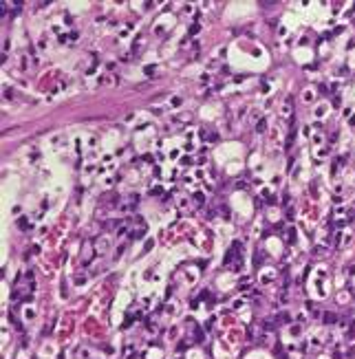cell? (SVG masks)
Masks as SVG:
<instances>
[{
    "label": "cell",
    "mask_w": 355,
    "mask_h": 359,
    "mask_svg": "<svg viewBox=\"0 0 355 359\" xmlns=\"http://www.w3.org/2000/svg\"><path fill=\"white\" fill-rule=\"evenodd\" d=\"M265 126H267V119H260L258 126H256V130H258V132H265Z\"/></svg>",
    "instance_id": "3957f363"
},
{
    "label": "cell",
    "mask_w": 355,
    "mask_h": 359,
    "mask_svg": "<svg viewBox=\"0 0 355 359\" xmlns=\"http://www.w3.org/2000/svg\"><path fill=\"white\" fill-rule=\"evenodd\" d=\"M18 227H22V229H27V227H29V223H27V220H18Z\"/></svg>",
    "instance_id": "277c9868"
},
{
    "label": "cell",
    "mask_w": 355,
    "mask_h": 359,
    "mask_svg": "<svg viewBox=\"0 0 355 359\" xmlns=\"http://www.w3.org/2000/svg\"><path fill=\"white\" fill-rule=\"evenodd\" d=\"M192 201L197 203V205H203V203H205V201H203V194H201V192H197V194H194V196H192Z\"/></svg>",
    "instance_id": "7a4b0ae2"
},
{
    "label": "cell",
    "mask_w": 355,
    "mask_h": 359,
    "mask_svg": "<svg viewBox=\"0 0 355 359\" xmlns=\"http://www.w3.org/2000/svg\"><path fill=\"white\" fill-rule=\"evenodd\" d=\"M335 319H338V317H335V313H324V324H329V326H331Z\"/></svg>",
    "instance_id": "6da1fadb"
}]
</instances>
